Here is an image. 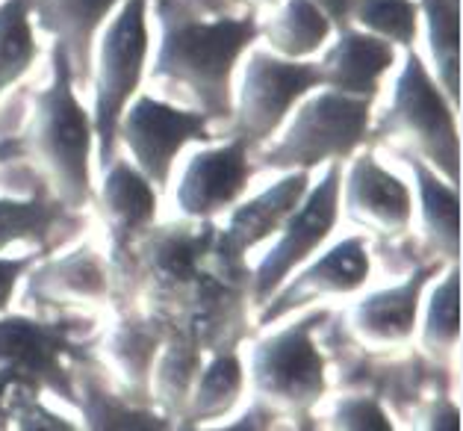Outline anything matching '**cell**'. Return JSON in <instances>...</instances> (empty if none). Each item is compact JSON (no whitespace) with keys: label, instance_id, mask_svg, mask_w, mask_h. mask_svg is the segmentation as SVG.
Wrapping results in <instances>:
<instances>
[{"label":"cell","instance_id":"obj_1","mask_svg":"<svg viewBox=\"0 0 463 431\" xmlns=\"http://www.w3.org/2000/svg\"><path fill=\"white\" fill-rule=\"evenodd\" d=\"M154 13L160 21L154 77L186 89L210 121H231L233 72L260 39L254 13L207 21L195 15L189 0H154Z\"/></svg>","mask_w":463,"mask_h":431},{"label":"cell","instance_id":"obj_2","mask_svg":"<svg viewBox=\"0 0 463 431\" xmlns=\"http://www.w3.org/2000/svg\"><path fill=\"white\" fill-rule=\"evenodd\" d=\"M74 77L60 48H53V77L36 95V110L15 148L27 151L51 177L62 204L83 207L92 201V116L74 95Z\"/></svg>","mask_w":463,"mask_h":431},{"label":"cell","instance_id":"obj_3","mask_svg":"<svg viewBox=\"0 0 463 431\" xmlns=\"http://www.w3.org/2000/svg\"><path fill=\"white\" fill-rule=\"evenodd\" d=\"M372 139L395 136L408 139L420 160L434 166L439 175L449 177V184L458 187L460 177V133H458V107L446 98L443 86L434 81L425 62L408 51V60L395 81L392 104L387 112L372 124Z\"/></svg>","mask_w":463,"mask_h":431},{"label":"cell","instance_id":"obj_4","mask_svg":"<svg viewBox=\"0 0 463 431\" xmlns=\"http://www.w3.org/2000/svg\"><path fill=\"white\" fill-rule=\"evenodd\" d=\"M372 130V101L348 98L340 92H325L298 101L289 128L280 139L266 148L260 163L280 172H296L322 163H343L369 139Z\"/></svg>","mask_w":463,"mask_h":431},{"label":"cell","instance_id":"obj_5","mask_svg":"<svg viewBox=\"0 0 463 431\" xmlns=\"http://www.w3.org/2000/svg\"><path fill=\"white\" fill-rule=\"evenodd\" d=\"M148 4L151 0H121L116 18L109 21L98 48L95 72V145L98 163L116 160L118 121L130 101L139 95L145 62H148Z\"/></svg>","mask_w":463,"mask_h":431},{"label":"cell","instance_id":"obj_6","mask_svg":"<svg viewBox=\"0 0 463 431\" xmlns=\"http://www.w3.org/2000/svg\"><path fill=\"white\" fill-rule=\"evenodd\" d=\"M322 86L319 62L284 60L272 51H251L242 72L240 92L233 95L231 136L248 142V148L269 142L280 130L298 101Z\"/></svg>","mask_w":463,"mask_h":431},{"label":"cell","instance_id":"obj_7","mask_svg":"<svg viewBox=\"0 0 463 431\" xmlns=\"http://www.w3.org/2000/svg\"><path fill=\"white\" fill-rule=\"evenodd\" d=\"M118 142L137 160V168L151 187H165L177 154L189 142L210 139V119L201 110H184L168 101L137 95L118 121Z\"/></svg>","mask_w":463,"mask_h":431},{"label":"cell","instance_id":"obj_8","mask_svg":"<svg viewBox=\"0 0 463 431\" xmlns=\"http://www.w3.org/2000/svg\"><path fill=\"white\" fill-rule=\"evenodd\" d=\"M340 198H343V163H327V172L322 175V180L313 189H307V196L301 198L296 213L280 228L284 236H280L272 252L260 263L257 299L272 296L292 272L319 252L322 243L334 231L336 216H340Z\"/></svg>","mask_w":463,"mask_h":431},{"label":"cell","instance_id":"obj_9","mask_svg":"<svg viewBox=\"0 0 463 431\" xmlns=\"http://www.w3.org/2000/svg\"><path fill=\"white\" fill-rule=\"evenodd\" d=\"M251 175V148L248 142L231 136L224 145L198 151L186 163L177 184V207L195 219H210V216L233 207Z\"/></svg>","mask_w":463,"mask_h":431},{"label":"cell","instance_id":"obj_10","mask_svg":"<svg viewBox=\"0 0 463 431\" xmlns=\"http://www.w3.org/2000/svg\"><path fill=\"white\" fill-rule=\"evenodd\" d=\"M316 320L319 316H310L257 349V381L269 396L298 405L313 402L325 390V364L310 337Z\"/></svg>","mask_w":463,"mask_h":431},{"label":"cell","instance_id":"obj_11","mask_svg":"<svg viewBox=\"0 0 463 431\" xmlns=\"http://www.w3.org/2000/svg\"><path fill=\"white\" fill-rule=\"evenodd\" d=\"M395 65V48L366 30L345 27L319 60L322 89L375 101L381 81Z\"/></svg>","mask_w":463,"mask_h":431},{"label":"cell","instance_id":"obj_12","mask_svg":"<svg viewBox=\"0 0 463 431\" xmlns=\"http://www.w3.org/2000/svg\"><path fill=\"white\" fill-rule=\"evenodd\" d=\"M118 6L121 0H30L33 18L53 36V48L62 51L74 83L89 81L95 36L107 24L112 9Z\"/></svg>","mask_w":463,"mask_h":431},{"label":"cell","instance_id":"obj_13","mask_svg":"<svg viewBox=\"0 0 463 431\" xmlns=\"http://www.w3.org/2000/svg\"><path fill=\"white\" fill-rule=\"evenodd\" d=\"M345 207L352 219L366 222L381 231L408 228L413 213V192L402 177L387 172L375 154H360L348 166L345 177Z\"/></svg>","mask_w":463,"mask_h":431},{"label":"cell","instance_id":"obj_14","mask_svg":"<svg viewBox=\"0 0 463 431\" xmlns=\"http://www.w3.org/2000/svg\"><path fill=\"white\" fill-rule=\"evenodd\" d=\"M307 187H310V172L296 168V172H287L278 184L263 189L251 201H245L242 207H236L228 231L222 236L224 252L240 257L251 245L263 243L266 236L284 228L287 219L301 204V198L307 196Z\"/></svg>","mask_w":463,"mask_h":431},{"label":"cell","instance_id":"obj_15","mask_svg":"<svg viewBox=\"0 0 463 431\" xmlns=\"http://www.w3.org/2000/svg\"><path fill=\"white\" fill-rule=\"evenodd\" d=\"M369 269L372 263L364 248V240L352 236V240L336 243L331 252L322 254L313 266L304 269L301 275L289 283L287 292H280L278 311L266 313V320H272L275 313L287 311L289 304L319 296V292H354L357 287H364V281L369 278Z\"/></svg>","mask_w":463,"mask_h":431},{"label":"cell","instance_id":"obj_16","mask_svg":"<svg viewBox=\"0 0 463 431\" xmlns=\"http://www.w3.org/2000/svg\"><path fill=\"white\" fill-rule=\"evenodd\" d=\"M100 207L118 240H130L154 219L156 198L151 180L128 160H112L107 166L104 187H100Z\"/></svg>","mask_w":463,"mask_h":431},{"label":"cell","instance_id":"obj_17","mask_svg":"<svg viewBox=\"0 0 463 431\" xmlns=\"http://www.w3.org/2000/svg\"><path fill=\"white\" fill-rule=\"evenodd\" d=\"M260 36L269 42L275 56L284 60H307L316 51H322L327 39L334 36V27L313 0H284L278 13L260 24Z\"/></svg>","mask_w":463,"mask_h":431},{"label":"cell","instance_id":"obj_18","mask_svg":"<svg viewBox=\"0 0 463 431\" xmlns=\"http://www.w3.org/2000/svg\"><path fill=\"white\" fill-rule=\"evenodd\" d=\"M431 269H420L402 287L381 290L357 308V328L372 340H404L416 325L420 296Z\"/></svg>","mask_w":463,"mask_h":431},{"label":"cell","instance_id":"obj_19","mask_svg":"<svg viewBox=\"0 0 463 431\" xmlns=\"http://www.w3.org/2000/svg\"><path fill=\"white\" fill-rule=\"evenodd\" d=\"M408 166L413 168L416 177V192L422 201V228L428 234V240L437 248L439 254H446L449 260H458V187L443 184L431 166L420 157H404Z\"/></svg>","mask_w":463,"mask_h":431},{"label":"cell","instance_id":"obj_20","mask_svg":"<svg viewBox=\"0 0 463 431\" xmlns=\"http://www.w3.org/2000/svg\"><path fill=\"white\" fill-rule=\"evenodd\" d=\"M434 56V81L458 107L460 101V0H420Z\"/></svg>","mask_w":463,"mask_h":431},{"label":"cell","instance_id":"obj_21","mask_svg":"<svg viewBox=\"0 0 463 431\" xmlns=\"http://www.w3.org/2000/svg\"><path fill=\"white\" fill-rule=\"evenodd\" d=\"M36 56L39 44L33 36L30 0H4L0 4V95L30 72Z\"/></svg>","mask_w":463,"mask_h":431},{"label":"cell","instance_id":"obj_22","mask_svg":"<svg viewBox=\"0 0 463 431\" xmlns=\"http://www.w3.org/2000/svg\"><path fill=\"white\" fill-rule=\"evenodd\" d=\"M390 42L392 48L413 51L420 33V0H357L352 27Z\"/></svg>","mask_w":463,"mask_h":431},{"label":"cell","instance_id":"obj_23","mask_svg":"<svg viewBox=\"0 0 463 431\" xmlns=\"http://www.w3.org/2000/svg\"><path fill=\"white\" fill-rule=\"evenodd\" d=\"M56 219H60V207H53L44 198H0V248L13 243L42 240V236L51 234Z\"/></svg>","mask_w":463,"mask_h":431},{"label":"cell","instance_id":"obj_24","mask_svg":"<svg viewBox=\"0 0 463 431\" xmlns=\"http://www.w3.org/2000/svg\"><path fill=\"white\" fill-rule=\"evenodd\" d=\"M53 355H56V337L48 328L21 320L0 325V358H9L18 367L51 369Z\"/></svg>","mask_w":463,"mask_h":431},{"label":"cell","instance_id":"obj_25","mask_svg":"<svg viewBox=\"0 0 463 431\" xmlns=\"http://www.w3.org/2000/svg\"><path fill=\"white\" fill-rule=\"evenodd\" d=\"M460 331L458 313V269L449 272V278L434 290L431 311H428V340L434 346H451Z\"/></svg>","mask_w":463,"mask_h":431},{"label":"cell","instance_id":"obj_26","mask_svg":"<svg viewBox=\"0 0 463 431\" xmlns=\"http://www.w3.org/2000/svg\"><path fill=\"white\" fill-rule=\"evenodd\" d=\"M240 390V364L236 358H219L201 381V407L207 414L222 411Z\"/></svg>","mask_w":463,"mask_h":431},{"label":"cell","instance_id":"obj_27","mask_svg":"<svg viewBox=\"0 0 463 431\" xmlns=\"http://www.w3.org/2000/svg\"><path fill=\"white\" fill-rule=\"evenodd\" d=\"M92 431H165V423L142 411H124L118 405H104L95 417Z\"/></svg>","mask_w":463,"mask_h":431},{"label":"cell","instance_id":"obj_28","mask_svg":"<svg viewBox=\"0 0 463 431\" xmlns=\"http://www.w3.org/2000/svg\"><path fill=\"white\" fill-rule=\"evenodd\" d=\"M343 431H392L390 419L372 399H348L340 407Z\"/></svg>","mask_w":463,"mask_h":431},{"label":"cell","instance_id":"obj_29","mask_svg":"<svg viewBox=\"0 0 463 431\" xmlns=\"http://www.w3.org/2000/svg\"><path fill=\"white\" fill-rule=\"evenodd\" d=\"M18 431H74L65 419L53 417L44 407H27L18 414Z\"/></svg>","mask_w":463,"mask_h":431},{"label":"cell","instance_id":"obj_30","mask_svg":"<svg viewBox=\"0 0 463 431\" xmlns=\"http://www.w3.org/2000/svg\"><path fill=\"white\" fill-rule=\"evenodd\" d=\"M316 9L331 21L334 30H345L352 27V15H354V6L357 0H313Z\"/></svg>","mask_w":463,"mask_h":431},{"label":"cell","instance_id":"obj_31","mask_svg":"<svg viewBox=\"0 0 463 431\" xmlns=\"http://www.w3.org/2000/svg\"><path fill=\"white\" fill-rule=\"evenodd\" d=\"M24 269H27V260H0V311L13 299L15 281L21 278Z\"/></svg>","mask_w":463,"mask_h":431},{"label":"cell","instance_id":"obj_32","mask_svg":"<svg viewBox=\"0 0 463 431\" xmlns=\"http://www.w3.org/2000/svg\"><path fill=\"white\" fill-rule=\"evenodd\" d=\"M431 428L434 431H458V411L455 407H439Z\"/></svg>","mask_w":463,"mask_h":431},{"label":"cell","instance_id":"obj_33","mask_svg":"<svg viewBox=\"0 0 463 431\" xmlns=\"http://www.w3.org/2000/svg\"><path fill=\"white\" fill-rule=\"evenodd\" d=\"M228 431H260V426L254 423V419H245V423L233 426V428H228Z\"/></svg>","mask_w":463,"mask_h":431},{"label":"cell","instance_id":"obj_34","mask_svg":"<svg viewBox=\"0 0 463 431\" xmlns=\"http://www.w3.org/2000/svg\"><path fill=\"white\" fill-rule=\"evenodd\" d=\"M192 4H207V6L213 9V13H222V9H224L222 0H192Z\"/></svg>","mask_w":463,"mask_h":431},{"label":"cell","instance_id":"obj_35","mask_svg":"<svg viewBox=\"0 0 463 431\" xmlns=\"http://www.w3.org/2000/svg\"><path fill=\"white\" fill-rule=\"evenodd\" d=\"M254 4H260V6H278L280 0H254Z\"/></svg>","mask_w":463,"mask_h":431},{"label":"cell","instance_id":"obj_36","mask_svg":"<svg viewBox=\"0 0 463 431\" xmlns=\"http://www.w3.org/2000/svg\"><path fill=\"white\" fill-rule=\"evenodd\" d=\"M6 151H9V145H0V160L6 157Z\"/></svg>","mask_w":463,"mask_h":431}]
</instances>
